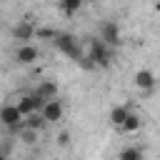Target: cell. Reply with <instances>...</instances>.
Masks as SVG:
<instances>
[{
  "label": "cell",
  "mask_w": 160,
  "mask_h": 160,
  "mask_svg": "<svg viewBox=\"0 0 160 160\" xmlns=\"http://www.w3.org/2000/svg\"><path fill=\"white\" fill-rule=\"evenodd\" d=\"M52 45H55V50H60L62 55H68V58H70V60H75V62H80V58L85 55V52H82L80 40H78L72 32H58V35H55V40H52Z\"/></svg>",
  "instance_id": "6da1fadb"
},
{
  "label": "cell",
  "mask_w": 160,
  "mask_h": 160,
  "mask_svg": "<svg viewBox=\"0 0 160 160\" xmlns=\"http://www.w3.org/2000/svg\"><path fill=\"white\" fill-rule=\"evenodd\" d=\"M88 55L95 60L98 68H108L112 62V48L100 38H90L88 40Z\"/></svg>",
  "instance_id": "7a4b0ae2"
},
{
  "label": "cell",
  "mask_w": 160,
  "mask_h": 160,
  "mask_svg": "<svg viewBox=\"0 0 160 160\" xmlns=\"http://www.w3.org/2000/svg\"><path fill=\"white\" fill-rule=\"evenodd\" d=\"M0 122L5 125V130L10 132V135H18L20 132V128L25 125V115L20 112V108H18V102L15 105H2V110H0Z\"/></svg>",
  "instance_id": "3957f363"
},
{
  "label": "cell",
  "mask_w": 160,
  "mask_h": 160,
  "mask_svg": "<svg viewBox=\"0 0 160 160\" xmlns=\"http://www.w3.org/2000/svg\"><path fill=\"white\" fill-rule=\"evenodd\" d=\"M100 40H105L110 48H118L122 40H120V28H118V22H112V20H105L102 25H100Z\"/></svg>",
  "instance_id": "277c9868"
},
{
  "label": "cell",
  "mask_w": 160,
  "mask_h": 160,
  "mask_svg": "<svg viewBox=\"0 0 160 160\" xmlns=\"http://www.w3.org/2000/svg\"><path fill=\"white\" fill-rule=\"evenodd\" d=\"M38 58H40V50H38L35 45H30V42H22V45L15 50V60H18L20 65H32Z\"/></svg>",
  "instance_id": "5b68a950"
},
{
  "label": "cell",
  "mask_w": 160,
  "mask_h": 160,
  "mask_svg": "<svg viewBox=\"0 0 160 160\" xmlns=\"http://www.w3.org/2000/svg\"><path fill=\"white\" fill-rule=\"evenodd\" d=\"M62 112H65L62 100H58V98L45 100V105H42V115L48 118V122H60V120H62Z\"/></svg>",
  "instance_id": "8992f818"
},
{
  "label": "cell",
  "mask_w": 160,
  "mask_h": 160,
  "mask_svg": "<svg viewBox=\"0 0 160 160\" xmlns=\"http://www.w3.org/2000/svg\"><path fill=\"white\" fill-rule=\"evenodd\" d=\"M35 30H38V28H35L30 20H20V22L12 28V38H15V40H22V42H28V40H32V38H35Z\"/></svg>",
  "instance_id": "52a82bcc"
},
{
  "label": "cell",
  "mask_w": 160,
  "mask_h": 160,
  "mask_svg": "<svg viewBox=\"0 0 160 160\" xmlns=\"http://www.w3.org/2000/svg\"><path fill=\"white\" fill-rule=\"evenodd\" d=\"M155 82H158V78H155L152 70H138V72H135V85H138L140 90H152Z\"/></svg>",
  "instance_id": "ba28073f"
},
{
  "label": "cell",
  "mask_w": 160,
  "mask_h": 160,
  "mask_svg": "<svg viewBox=\"0 0 160 160\" xmlns=\"http://www.w3.org/2000/svg\"><path fill=\"white\" fill-rule=\"evenodd\" d=\"M140 128H142V118H140V112H128L125 122L120 125V132H125V135H132V132H138Z\"/></svg>",
  "instance_id": "9c48e42d"
},
{
  "label": "cell",
  "mask_w": 160,
  "mask_h": 160,
  "mask_svg": "<svg viewBox=\"0 0 160 160\" xmlns=\"http://www.w3.org/2000/svg\"><path fill=\"white\" fill-rule=\"evenodd\" d=\"M38 95H42L45 100H52V98H58V82L55 80H40V85H38V90H35Z\"/></svg>",
  "instance_id": "30bf717a"
},
{
  "label": "cell",
  "mask_w": 160,
  "mask_h": 160,
  "mask_svg": "<svg viewBox=\"0 0 160 160\" xmlns=\"http://www.w3.org/2000/svg\"><path fill=\"white\" fill-rule=\"evenodd\" d=\"M25 125L28 128H35V130H45L48 128V118L42 115V110H35V112H30V115H25Z\"/></svg>",
  "instance_id": "8fae6325"
},
{
  "label": "cell",
  "mask_w": 160,
  "mask_h": 160,
  "mask_svg": "<svg viewBox=\"0 0 160 160\" xmlns=\"http://www.w3.org/2000/svg\"><path fill=\"white\" fill-rule=\"evenodd\" d=\"M128 112H130V110H128L125 105H118V108H112V110H110V115H108V120H110V125L120 130V125L125 122V118H128Z\"/></svg>",
  "instance_id": "7c38bea8"
},
{
  "label": "cell",
  "mask_w": 160,
  "mask_h": 160,
  "mask_svg": "<svg viewBox=\"0 0 160 160\" xmlns=\"http://www.w3.org/2000/svg\"><path fill=\"white\" fill-rule=\"evenodd\" d=\"M38 135H40V130L28 128V125H22V128H20V132H18L20 142H25V145H35V142H38Z\"/></svg>",
  "instance_id": "4fadbf2b"
},
{
  "label": "cell",
  "mask_w": 160,
  "mask_h": 160,
  "mask_svg": "<svg viewBox=\"0 0 160 160\" xmlns=\"http://www.w3.org/2000/svg\"><path fill=\"white\" fill-rule=\"evenodd\" d=\"M82 2H85V0H60V10H62L65 15H75V12H80Z\"/></svg>",
  "instance_id": "5bb4252c"
},
{
  "label": "cell",
  "mask_w": 160,
  "mask_h": 160,
  "mask_svg": "<svg viewBox=\"0 0 160 160\" xmlns=\"http://www.w3.org/2000/svg\"><path fill=\"white\" fill-rule=\"evenodd\" d=\"M140 158H142L140 148H125V150H120V160H140Z\"/></svg>",
  "instance_id": "9a60e30c"
},
{
  "label": "cell",
  "mask_w": 160,
  "mask_h": 160,
  "mask_svg": "<svg viewBox=\"0 0 160 160\" xmlns=\"http://www.w3.org/2000/svg\"><path fill=\"white\" fill-rule=\"evenodd\" d=\"M58 32H60V30H52V28H38V30H35V38H40V40H50V42H52Z\"/></svg>",
  "instance_id": "2e32d148"
},
{
  "label": "cell",
  "mask_w": 160,
  "mask_h": 160,
  "mask_svg": "<svg viewBox=\"0 0 160 160\" xmlns=\"http://www.w3.org/2000/svg\"><path fill=\"white\" fill-rule=\"evenodd\" d=\"M58 145H62V148H68V145H70V132H68V130L58 132Z\"/></svg>",
  "instance_id": "e0dca14e"
},
{
  "label": "cell",
  "mask_w": 160,
  "mask_h": 160,
  "mask_svg": "<svg viewBox=\"0 0 160 160\" xmlns=\"http://www.w3.org/2000/svg\"><path fill=\"white\" fill-rule=\"evenodd\" d=\"M85 2H92V0H85Z\"/></svg>",
  "instance_id": "ac0fdd59"
}]
</instances>
